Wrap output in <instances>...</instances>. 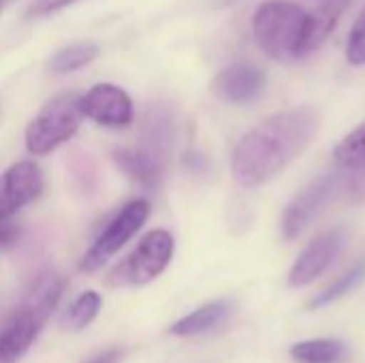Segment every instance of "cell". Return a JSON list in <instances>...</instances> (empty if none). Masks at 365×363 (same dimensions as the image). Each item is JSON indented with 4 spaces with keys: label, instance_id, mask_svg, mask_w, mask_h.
Instances as JSON below:
<instances>
[{
    "label": "cell",
    "instance_id": "6da1fadb",
    "mask_svg": "<svg viewBox=\"0 0 365 363\" xmlns=\"http://www.w3.org/2000/svg\"><path fill=\"white\" fill-rule=\"evenodd\" d=\"M321 113L310 105L291 107L265 118L235 145L231 167L235 180L257 188L289 167L319 133Z\"/></svg>",
    "mask_w": 365,
    "mask_h": 363
},
{
    "label": "cell",
    "instance_id": "7a4b0ae2",
    "mask_svg": "<svg viewBox=\"0 0 365 363\" xmlns=\"http://www.w3.org/2000/svg\"><path fill=\"white\" fill-rule=\"evenodd\" d=\"M340 6H323L314 13L291 0H267L252 17L259 47L274 60H295L314 51L334 30Z\"/></svg>",
    "mask_w": 365,
    "mask_h": 363
},
{
    "label": "cell",
    "instance_id": "3957f363",
    "mask_svg": "<svg viewBox=\"0 0 365 363\" xmlns=\"http://www.w3.org/2000/svg\"><path fill=\"white\" fill-rule=\"evenodd\" d=\"M64 289L66 280L53 272H47L36 280L26 302L0 329V363H17L24 357L56 310Z\"/></svg>",
    "mask_w": 365,
    "mask_h": 363
},
{
    "label": "cell",
    "instance_id": "277c9868",
    "mask_svg": "<svg viewBox=\"0 0 365 363\" xmlns=\"http://www.w3.org/2000/svg\"><path fill=\"white\" fill-rule=\"evenodd\" d=\"M83 118L81 96L77 92L53 96L26 128L28 152L32 156H45L53 152L77 133Z\"/></svg>",
    "mask_w": 365,
    "mask_h": 363
},
{
    "label": "cell",
    "instance_id": "5b68a950",
    "mask_svg": "<svg viewBox=\"0 0 365 363\" xmlns=\"http://www.w3.org/2000/svg\"><path fill=\"white\" fill-rule=\"evenodd\" d=\"M175 242L165 229H154L141 237L137 248L122 259L107 276V287H143L156 280L173 259Z\"/></svg>",
    "mask_w": 365,
    "mask_h": 363
},
{
    "label": "cell",
    "instance_id": "8992f818",
    "mask_svg": "<svg viewBox=\"0 0 365 363\" xmlns=\"http://www.w3.org/2000/svg\"><path fill=\"white\" fill-rule=\"evenodd\" d=\"M150 216V203L145 199H135L126 203L115 218L107 225V229L96 237V242L88 248V252L79 261V270L86 274H92L101 270L111 257L120 252V248L137 235V231L145 225Z\"/></svg>",
    "mask_w": 365,
    "mask_h": 363
},
{
    "label": "cell",
    "instance_id": "52a82bcc",
    "mask_svg": "<svg viewBox=\"0 0 365 363\" xmlns=\"http://www.w3.org/2000/svg\"><path fill=\"white\" fill-rule=\"evenodd\" d=\"M342 190H344V171L334 169L323 173L299 195H295V199L287 205L282 216V235L289 242L297 240L323 212V208Z\"/></svg>",
    "mask_w": 365,
    "mask_h": 363
},
{
    "label": "cell",
    "instance_id": "ba28073f",
    "mask_svg": "<svg viewBox=\"0 0 365 363\" xmlns=\"http://www.w3.org/2000/svg\"><path fill=\"white\" fill-rule=\"evenodd\" d=\"M43 171L34 160H19L0 173V220H9L24 205L41 197Z\"/></svg>",
    "mask_w": 365,
    "mask_h": 363
},
{
    "label": "cell",
    "instance_id": "9c48e42d",
    "mask_svg": "<svg viewBox=\"0 0 365 363\" xmlns=\"http://www.w3.org/2000/svg\"><path fill=\"white\" fill-rule=\"evenodd\" d=\"M81 111L101 126L124 128L133 122V101L120 86L96 83L81 96Z\"/></svg>",
    "mask_w": 365,
    "mask_h": 363
},
{
    "label": "cell",
    "instance_id": "30bf717a",
    "mask_svg": "<svg viewBox=\"0 0 365 363\" xmlns=\"http://www.w3.org/2000/svg\"><path fill=\"white\" fill-rule=\"evenodd\" d=\"M346 231L342 227H336L323 235H319L295 261V265L289 272V285L299 289L312 285L319 276H323L331 263L338 259L342 246H344Z\"/></svg>",
    "mask_w": 365,
    "mask_h": 363
},
{
    "label": "cell",
    "instance_id": "8fae6325",
    "mask_svg": "<svg viewBox=\"0 0 365 363\" xmlns=\"http://www.w3.org/2000/svg\"><path fill=\"white\" fill-rule=\"evenodd\" d=\"M265 83H267V77L257 64L233 62L214 77L212 90L218 98L227 103L246 105V103L257 101L263 94Z\"/></svg>",
    "mask_w": 365,
    "mask_h": 363
},
{
    "label": "cell",
    "instance_id": "7c38bea8",
    "mask_svg": "<svg viewBox=\"0 0 365 363\" xmlns=\"http://www.w3.org/2000/svg\"><path fill=\"white\" fill-rule=\"evenodd\" d=\"M173 137H175V122L173 113L167 105H150L143 118L141 126V145L143 150L158 156L163 163H167L171 150H173Z\"/></svg>",
    "mask_w": 365,
    "mask_h": 363
},
{
    "label": "cell",
    "instance_id": "4fadbf2b",
    "mask_svg": "<svg viewBox=\"0 0 365 363\" xmlns=\"http://www.w3.org/2000/svg\"><path fill=\"white\" fill-rule=\"evenodd\" d=\"M113 160L115 165L141 188L154 190L158 188L163 175H165V165L158 156L143 148H120L113 150Z\"/></svg>",
    "mask_w": 365,
    "mask_h": 363
},
{
    "label": "cell",
    "instance_id": "5bb4252c",
    "mask_svg": "<svg viewBox=\"0 0 365 363\" xmlns=\"http://www.w3.org/2000/svg\"><path fill=\"white\" fill-rule=\"evenodd\" d=\"M233 315V302L229 300H216L210 302L205 306H201L199 310L186 315L184 319L175 321L169 327L171 336H180V338H190V336H201L207 332L218 329L220 325H225Z\"/></svg>",
    "mask_w": 365,
    "mask_h": 363
},
{
    "label": "cell",
    "instance_id": "9a60e30c",
    "mask_svg": "<svg viewBox=\"0 0 365 363\" xmlns=\"http://www.w3.org/2000/svg\"><path fill=\"white\" fill-rule=\"evenodd\" d=\"M291 357L297 363H344L349 349L340 340H306L291 347Z\"/></svg>",
    "mask_w": 365,
    "mask_h": 363
},
{
    "label": "cell",
    "instance_id": "2e32d148",
    "mask_svg": "<svg viewBox=\"0 0 365 363\" xmlns=\"http://www.w3.org/2000/svg\"><path fill=\"white\" fill-rule=\"evenodd\" d=\"M336 169L351 173L365 167V122H361L355 131H351L334 152Z\"/></svg>",
    "mask_w": 365,
    "mask_h": 363
},
{
    "label": "cell",
    "instance_id": "e0dca14e",
    "mask_svg": "<svg viewBox=\"0 0 365 363\" xmlns=\"http://www.w3.org/2000/svg\"><path fill=\"white\" fill-rule=\"evenodd\" d=\"M98 56V45L94 43H73L64 49H60L49 60V71L56 75H68L83 66H88Z\"/></svg>",
    "mask_w": 365,
    "mask_h": 363
},
{
    "label": "cell",
    "instance_id": "ac0fdd59",
    "mask_svg": "<svg viewBox=\"0 0 365 363\" xmlns=\"http://www.w3.org/2000/svg\"><path fill=\"white\" fill-rule=\"evenodd\" d=\"M103 308V297L96 293V291H86L81 293L66 310V317H64V325L66 329L71 332H81L86 329L101 312Z\"/></svg>",
    "mask_w": 365,
    "mask_h": 363
},
{
    "label": "cell",
    "instance_id": "d6986e66",
    "mask_svg": "<svg viewBox=\"0 0 365 363\" xmlns=\"http://www.w3.org/2000/svg\"><path fill=\"white\" fill-rule=\"evenodd\" d=\"M365 278V261H359L355 267H351L346 274H342L336 282H331L323 293H319L312 302L310 308H323L336 300H340L344 293H351V289H355L361 280Z\"/></svg>",
    "mask_w": 365,
    "mask_h": 363
},
{
    "label": "cell",
    "instance_id": "ffe728a7",
    "mask_svg": "<svg viewBox=\"0 0 365 363\" xmlns=\"http://www.w3.org/2000/svg\"><path fill=\"white\" fill-rule=\"evenodd\" d=\"M346 58L351 64H365V9L359 13L351 34H349V47Z\"/></svg>",
    "mask_w": 365,
    "mask_h": 363
},
{
    "label": "cell",
    "instance_id": "44dd1931",
    "mask_svg": "<svg viewBox=\"0 0 365 363\" xmlns=\"http://www.w3.org/2000/svg\"><path fill=\"white\" fill-rule=\"evenodd\" d=\"M342 193H346V199L355 205L365 203V167L351 171V173H344V190Z\"/></svg>",
    "mask_w": 365,
    "mask_h": 363
},
{
    "label": "cell",
    "instance_id": "7402d4cb",
    "mask_svg": "<svg viewBox=\"0 0 365 363\" xmlns=\"http://www.w3.org/2000/svg\"><path fill=\"white\" fill-rule=\"evenodd\" d=\"M79 0H34L28 9V15L30 17H43V15H49V13H56L64 6H71Z\"/></svg>",
    "mask_w": 365,
    "mask_h": 363
},
{
    "label": "cell",
    "instance_id": "603a6c76",
    "mask_svg": "<svg viewBox=\"0 0 365 363\" xmlns=\"http://www.w3.org/2000/svg\"><path fill=\"white\" fill-rule=\"evenodd\" d=\"M19 235H21L19 225H15L11 220H0V250H6V248L15 246Z\"/></svg>",
    "mask_w": 365,
    "mask_h": 363
},
{
    "label": "cell",
    "instance_id": "cb8c5ba5",
    "mask_svg": "<svg viewBox=\"0 0 365 363\" xmlns=\"http://www.w3.org/2000/svg\"><path fill=\"white\" fill-rule=\"evenodd\" d=\"M122 359V349H107L103 353H98L96 357H92L88 363H120Z\"/></svg>",
    "mask_w": 365,
    "mask_h": 363
},
{
    "label": "cell",
    "instance_id": "d4e9b609",
    "mask_svg": "<svg viewBox=\"0 0 365 363\" xmlns=\"http://www.w3.org/2000/svg\"><path fill=\"white\" fill-rule=\"evenodd\" d=\"M0 2H2V4H6V2H9V0H0Z\"/></svg>",
    "mask_w": 365,
    "mask_h": 363
},
{
    "label": "cell",
    "instance_id": "484cf974",
    "mask_svg": "<svg viewBox=\"0 0 365 363\" xmlns=\"http://www.w3.org/2000/svg\"><path fill=\"white\" fill-rule=\"evenodd\" d=\"M2 6H4V4H2V2H0V11H2Z\"/></svg>",
    "mask_w": 365,
    "mask_h": 363
}]
</instances>
